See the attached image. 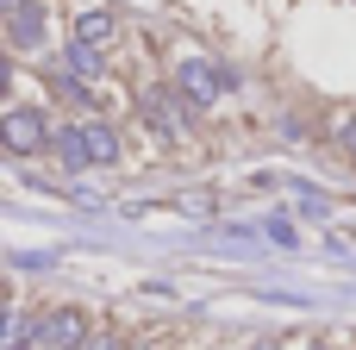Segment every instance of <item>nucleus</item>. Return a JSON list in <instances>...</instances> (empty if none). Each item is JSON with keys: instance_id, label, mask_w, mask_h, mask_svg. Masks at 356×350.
<instances>
[{"instance_id": "1", "label": "nucleus", "mask_w": 356, "mask_h": 350, "mask_svg": "<svg viewBox=\"0 0 356 350\" xmlns=\"http://www.w3.org/2000/svg\"><path fill=\"white\" fill-rule=\"evenodd\" d=\"M175 88H181L188 106H207L219 88H238V69H219V63H207V56H188V63L175 69Z\"/></svg>"}, {"instance_id": "2", "label": "nucleus", "mask_w": 356, "mask_h": 350, "mask_svg": "<svg viewBox=\"0 0 356 350\" xmlns=\"http://www.w3.org/2000/svg\"><path fill=\"white\" fill-rule=\"evenodd\" d=\"M81 344H88V313H75V307L44 313L31 332V350H81Z\"/></svg>"}, {"instance_id": "3", "label": "nucleus", "mask_w": 356, "mask_h": 350, "mask_svg": "<svg viewBox=\"0 0 356 350\" xmlns=\"http://www.w3.org/2000/svg\"><path fill=\"white\" fill-rule=\"evenodd\" d=\"M0 144H6L13 157H31V150L50 144V119H44L38 106H13V113L0 119Z\"/></svg>"}, {"instance_id": "4", "label": "nucleus", "mask_w": 356, "mask_h": 350, "mask_svg": "<svg viewBox=\"0 0 356 350\" xmlns=\"http://www.w3.org/2000/svg\"><path fill=\"white\" fill-rule=\"evenodd\" d=\"M6 19H13L6 31H13V44H19V50H31V44H44V6H38V0H19V6L6 13Z\"/></svg>"}, {"instance_id": "5", "label": "nucleus", "mask_w": 356, "mask_h": 350, "mask_svg": "<svg viewBox=\"0 0 356 350\" xmlns=\"http://www.w3.org/2000/svg\"><path fill=\"white\" fill-rule=\"evenodd\" d=\"M113 31H119V19H113L106 6H88V13L75 19V44H88V50H94V44H113Z\"/></svg>"}, {"instance_id": "6", "label": "nucleus", "mask_w": 356, "mask_h": 350, "mask_svg": "<svg viewBox=\"0 0 356 350\" xmlns=\"http://www.w3.org/2000/svg\"><path fill=\"white\" fill-rule=\"evenodd\" d=\"M81 144H88V163H119V132L106 119H88L81 125Z\"/></svg>"}, {"instance_id": "7", "label": "nucleus", "mask_w": 356, "mask_h": 350, "mask_svg": "<svg viewBox=\"0 0 356 350\" xmlns=\"http://www.w3.org/2000/svg\"><path fill=\"white\" fill-rule=\"evenodd\" d=\"M56 157H63V169H88V144H81V132H56Z\"/></svg>"}, {"instance_id": "8", "label": "nucleus", "mask_w": 356, "mask_h": 350, "mask_svg": "<svg viewBox=\"0 0 356 350\" xmlns=\"http://www.w3.org/2000/svg\"><path fill=\"white\" fill-rule=\"evenodd\" d=\"M63 63H69V75H100V69H94V50H88V44H75Z\"/></svg>"}, {"instance_id": "9", "label": "nucleus", "mask_w": 356, "mask_h": 350, "mask_svg": "<svg viewBox=\"0 0 356 350\" xmlns=\"http://www.w3.org/2000/svg\"><path fill=\"white\" fill-rule=\"evenodd\" d=\"M332 138H338L344 150H356V113H350V119H338V125H332Z\"/></svg>"}, {"instance_id": "10", "label": "nucleus", "mask_w": 356, "mask_h": 350, "mask_svg": "<svg viewBox=\"0 0 356 350\" xmlns=\"http://www.w3.org/2000/svg\"><path fill=\"white\" fill-rule=\"evenodd\" d=\"M269 238H275V244H300V232H294L288 219H269Z\"/></svg>"}, {"instance_id": "11", "label": "nucleus", "mask_w": 356, "mask_h": 350, "mask_svg": "<svg viewBox=\"0 0 356 350\" xmlns=\"http://www.w3.org/2000/svg\"><path fill=\"white\" fill-rule=\"evenodd\" d=\"M81 350H119V338H88Z\"/></svg>"}, {"instance_id": "12", "label": "nucleus", "mask_w": 356, "mask_h": 350, "mask_svg": "<svg viewBox=\"0 0 356 350\" xmlns=\"http://www.w3.org/2000/svg\"><path fill=\"white\" fill-rule=\"evenodd\" d=\"M13 6H19V0H0V13H13Z\"/></svg>"}, {"instance_id": "13", "label": "nucleus", "mask_w": 356, "mask_h": 350, "mask_svg": "<svg viewBox=\"0 0 356 350\" xmlns=\"http://www.w3.org/2000/svg\"><path fill=\"white\" fill-rule=\"evenodd\" d=\"M0 313H6V301H0Z\"/></svg>"}, {"instance_id": "14", "label": "nucleus", "mask_w": 356, "mask_h": 350, "mask_svg": "<svg viewBox=\"0 0 356 350\" xmlns=\"http://www.w3.org/2000/svg\"><path fill=\"white\" fill-rule=\"evenodd\" d=\"M257 350H269V344H257Z\"/></svg>"}]
</instances>
